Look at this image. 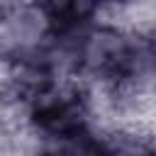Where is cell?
<instances>
[{"instance_id": "6da1fadb", "label": "cell", "mask_w": 156, "mask_h": 156, "mask_svg": "<svg viewBox=\"0 0 156 156\" xmlns=\"http://www.w3.org/2000/svg\"><path fill=\"white\" fill-rule=\"evenodd\" d=\"M54 32L39 2L0 0V61L41 58Z\"/></svg>"}, {"instance_id": "7a4b0ae2", "label": "cell", "mask_w": 156, "mask_h": 156, "mask_svg": "<svg viewBox=\"0 0 156 156\" xmlns=\"http://www.w3.org/2000/svg\"><path fill=\"white\" fill-rule=\"evenodd\" d=\"M54 29H76L95 17L100 0H39Z\"/></svg>"}, {"instance_id": "3957f363", "label": "cell", "mask_w": 156, "mask_h": 156, "mask_svg": "<svg viewBox=\"0 0 156 156\" xmlns=\"http://www.w3.org/2000/svg\"><path fill=\"white\" fill-rule=\"evenodd\" d=\"M132 0H100V5H110V7H119V5H127Z\"/></svg>"}]
</instances>
